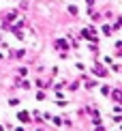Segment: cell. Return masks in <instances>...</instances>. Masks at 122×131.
<instances>
[{
    "instance_id": "6da1fadb",
    "label": "cell",
    "mask_w": 122,
    "mask_h": 131,
    "mask_svg": "<svg viewBox=\"0 0 122 131\" xmlns=\"http://www.w3.org/2000/svg\"><path fill=\"white\" fill-rule=\"evenodd\" d=\"M19 121H26V123H28V121H30L28 112H19Z\"/></svg>"
},
{
    "instance_id": "7a4b0ae2",
    "label": "cell",
    "mask_w": 122,
    "mask_h": 131,
    "mask_svg": "<svg viewBox=\"0 0 122 131\" xmlns=\"http://www.w3.org/2000/svg\"><path fill=\"white\" fill-rule=\"evenodd\" d=\"M94 73H96V75H105V69L103 67H96V69H94Z\"/></svg>"
}]
</instances>
